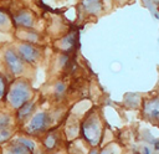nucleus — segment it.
Masks as SVG:
<instances>
[{
	"instance_id": "obj_13",
	"label": "nucleus",
	"mask_w": 159,
	"mask_h": 154,
	"mask_svg": "<svg viewBox=\"0 0 159 154\" xmlns=\"http://www.w3.org/2000/svg\"><path fill=\"white\" fill-rule=\"evenodd\" d=\"M73 42H75V37H73V35H70V36L65 37V38L62 40V48H65V50L71 48V47L73 46Z\"/></svg>"
},
{
	"instance_id": "obj_19",
	"label": "nucleus",
	"mask_w": 159,
	"mask_h": 154,
	"mask_svg": "<svg viewBox=\"0 0 159 154\" xmlns=\"http://www.w3.org/2000/svg\"><path fill=\"white\" fill-rule=\"evenodd\" d=\"M154 149L155 150H159V140H155L154 142Z\"/></svg>"
},
{
	"instance_id": "obj_4",
	"label": "nucleus",
	"mask_w": 159,
	"mask_h": 154,
	"mask_svg": "<svg viewBox=\"0 0 159 154\" xmlns=\"http://www.w3.org/2000/svg\"><path fill=\"white\" fill-rule=\"evenodd\" d=\"M48 124V116L45 112H37L27 124L29 133H37L43 130Z\"/></svg>"
},
{
	"instance_id": "obj_22",
	"label": "nucleus",
	"mask_w": 159,
	"mask_h": 154,
	"mask_svg": "<svg viewBox=\"0 0 159 154\" xmlns=\"http://www.w3.org/2000/svg\"><path fill=\"white\" fill-rule=\"evenodd\" d=\"M101 154H109V152H108V150H103Z\"/></svg>"
},
{
	"instance_id": "obj_16",
	"label": "nucleus",
	"mask_w": 159,
	"mask_h": 154,
	"mask_svg": "<svg viewBox=\"0 0 159 154\" xmlns=\"http://www.w3.org/2000/svg\"><path fill=\"white\" fill-rule=\"evenodd\" d=\"M10 138V130L7 128H4V129H0V143L5 142L6 139Z\"/></svg>"
},
{
	"instance_id": "obj_17",
	"label": "nucleus",
	"mask_w": 159,
	"mask_h": 154,
	"mask_svg": "<svg viewBox=\"0 0 159 154\" xmlns=\"http://www.w3.org/2000/svg\"><path fill=\"white\" fill-rule=\"evenodd\" d=\"M4 92H5V81H4V78L0 76V98L4 96Z\"/></svg>"
},
{
	"instance_id": "obj_3",
	"label": "nucleus",
	"mask_w": 159,
	"mask_h": 154,
	"mask_svg": "<svg viewBox=\"0 0 159 154\" xmlns=\"http://www.w3.org/2000/svg\"><path fill=\"white\" fill-rule=\"evenodd\" d=\"M4 58H5V62H6V66L9 67V70L11 71L12 75L19 76V75L22 73V71H24L22 61L14 50L7 48L4 53Z\"/></svg>"
},
{
	"instance_id": "obj_15",
	"label": "nucleus",
	"mask_w": 159,
	"mask_h": 154,
	"mask_svg": "<svg viewBox=\"0 0 159 154\" xmlns=\"http://www.w3.org/2000/svg\"><path fill=\"white\" fill-rule=\"evenodd\" d=\"M10 124V117L7 114H0V129L7 128Z\"/></svg>"
},
{
	"instance_id": "obj_10",
	"label": "nucleus",
	"mask_w": 159,
	"mask_h": 154,
	"mask_svg": "<svg viewBox=\"0 0 159 154\" xmlns=\"http://www.w3.org/2000/svg\"><path fill=\"white\" fill-rule=\"evenodd\" d=\"M34 106H35L34 102H26V103H24L20 108H17V109H19V112H17V117H19V119H24V118H26V117L32 112Z\"/></svg>"
},
{
	"instance_id": "obj_12",
	"label": "nucleus",
	"mask_w": 159,
	"mask_h": 154,
	"mask_svg": "<svg viewBox=\"0 0 159 154\" xmlns=\"http://www.w3.org/2000/svg\"><path fill=\"white\" fill-rule=\"evenodd\" d=\"M43 144H45V147L47 149H53L56 147V137L53 134L47 135L46 139H45V142H43Z\"/></svg>"
},
{
	"instance_id": "obj_20",
	"label": "nucleus",
	"mask_w": 159,
	"mask_h": 154,
	"mask_svg": "<svg viewBox=\"0 0 159 154\" xmlns=\"http://www.w3.org/2000/svg\"><path fill=\"white\" fill-rule=\"evenodd\" d=\"M89 154H99V153H98V150H97V149H92V150L89 152Z\"/></svg>"
},
{
	"instance_id": "obj_1",
	"label": "nucleus",
	"mask_w": 159,
	"mask_h": 154,
	"mask_svg": "<svg viewBox=\"0 0 159 154\" xmlns=\"http://www.w3.org/2000/svg\"><path fill=\"white\" fill-rule=\"evenodd\" d=\"M30 98H31V88L26 81L19 79L12 83L7 93V101L12 108L16 109L20 108L24 103L29 102Z\"/></svg>"
},
{
	"instance_id": "obj_8",
	"label": "nucleus",
	"mask_w": 159,
	"mask_h": 154,
	"mask_svg": "<svg viewBox=\"0 0 159 154\" xmlns=\"http://www.w3.org/2000/svg\"><path fill=\"white\" fill-rule=\"evenodd\" d=\"M82 6L87 12L94 14V12H97L99 10L101 1L99 0H82Z\"/></svg>"
},
{
	"instance_id": "obj_18",
	"label": "nucleus",
	"mask_w": 159,
	"mask_h": 154,
	"mask_svg": "<svg viewBox=\"0 0 159 154\" xmlns=\"http://www.w3.org/2000/svg\"><path fill=\"white\" fill-rule=\"evenodd\" d=\"M65 89V87H63V84H57V87H56V91H57V93H60V92H62Z\"/></svg>"
},
{
	"instance_id": "obj_23",
	"label": "nucleus",
	"mask_w": 159,
	"mask_h": 154,
	"mask_svg": "<svg viewBox=\"0 0 159 154\" xmlns=\"http://www.w3.org/2000/svg\"><path fill=\"white\" fill-rule=\"evenodd\" d=\"M55 154H61V153H55Z\"/></svg>"
},
{
	"instance_id": "obj_11",
	"label": "nucleus",
	"mask_w": 159,
	"mask_h": 154,
	"mask_svg": "<svg viewBox=\"0 0 159 154\" xmlns=\"http://www.w3.org/2000/svg\"><path fill=\"white\" fill-rule=\"evenodd\" d=\"M15 142H17L19 144H21V145H24L25 148H27L31 153L35 150V148H36V144L31 140V139H29V138H25V137H20V138H17Z\"/></svg>"
},
{
	"instance_id": "obj_21",
	"label": "nucleus",
	"mask_w": 159,
	"mask_h": 154,
	"mask_svg": "<svg viewBox=\"0 0 159 154\" xmlns=\"http://www.w3.org/2000/svg\"><path fill=\"white\" fill-rule=\"evenodd\" d=\"M144 154H150V152H149V149H148L147 147L144 148Z\"/></svg>"
},
{
	"instance_id": "obj_14",
	"label": "nucleus",
	"mask_w": 159,
	"mask_h": 154,
	"mask_svg": "<svg viewBox=\"0 0 159 154\" xmlns=\"http://www.w3.org/2000/svg\"><path fill=\"white\" fill-rule=\"evenodd\" d=\"M9 16L0 10V29H5V27H9Z\"/></svg>"
},
{
	"instance_id": "obj_5",
	"label": "nucleus",
	"mask_w": 159,
	"mask_h": 154,
	"mask_svg": "<svg viewBox=\"0 0 159 154\" xmlns=\"http://www.w3.org/2000/svg\"><path fill=\"white\" fill-rule=\"evenodd\" d=\"M17 52H19L20 58H22L24 61L30 62V63L36 62L39 60V57H40L39 50L35 46L30 45V43H21V45H19Z\"/></svg>"
},
{
	"instance_id": "obj_6",
	"label": "nucleus",
	"mask_w": 159,
	"mask_h": 154,
	"mask_svg": "<svg viewBox=\"0 0 159 154\" xmlns=\"http://www.w3.org/2000/svg\"><path fill=\"white\" fill-rule=\"evenodd\" d=\"M144 113L149 118H159V98L149 99L144 104Z\"/></svg>"
},
{
	"instance_id": "obj_24",
	"label": "nucleus",
	"mask_w": 159,
	"mask_h": 154,
	"mask_svg": "<svg viewBox=\"0 0 159 154\" xmlns=\"http://www.w3.org/2000/svg\"><path fill=\"white\" fill-rule=\"evenodd\" d=\"M35 154H41V153H35Z\"/></svg>"
},
{
	"instance_id": "obj_2",
	"label": "nucleus",
	"mask_w": 159,
	"mask_h": 154,
	"mask_svg": "<svg viewBox=\"0 0 159 154\" xmlns=\"http://www.w3.org/2000/svg\"><path fill=\"white\" fill-rule=\"evenodd\" d=\"M83 134L86 137V139L92 144L96 145L99 140V134H101V124L98 123V120L96 118L88 119L86 124H83Z\"/></svg>"
},
{
	"instance_id": "obj_7",
	"label": "nucleus",
	"mask_w": 159,
	"mask_h": 154,
	"mask_svg": "<svg viewBox=\"0 0 159 154\" xmlns=\"http://www.w3.org/2000/svg\"><path fill=\"white\" fill-rule=\"evenodd\" d=\"M15 22L20 26H24V27H31L34 24V17L29 11L22 10L21 12H19L15 16Z\"/></svg>"
},
{
	"instance_id": "obj_9",
	"label": "nucleus",
	"mask_w": 159,
	"mask_h": 154,
	"mask_svg": "<svg viewBox=\"0 0 159 154\" xmlns=\"http://www.w3.org/2000/svg\"><path fill=\"white\" fill-rule=\"evenodd\" d=\"M31 152L25 148L24 145L19 144L17 142H15L14 144H11L7 149H6V154H30Z\"/></svg>"
}]
</instances>
